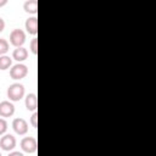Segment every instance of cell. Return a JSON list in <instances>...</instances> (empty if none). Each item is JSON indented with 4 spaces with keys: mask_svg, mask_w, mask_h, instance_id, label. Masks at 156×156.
<instances>
[{
    "mask_svg": "<svg viewBox=\"0 0 156 156\" xmlns=\"http://www.w3.org/2000/svg\"><path fill=\"white\" fill-rule=\"evenodd\" d=\"M7 156H24L22 152H20V151H12V152H10Z\"/></svg>",
    "mask_w": 156,
    "mask_h": 156,
    "instance_id": "17",
    "label": "cell"
},
{
    "mask_svg": "<svg viewBox=\"0 0 156 156\" xmlns=\"http://www.w3.org/2000/svg\"><path fill=\"white\" fill-rule=\"evenodd\" d=\"M12 129L18 135H24L28 132V123L23 118H15L12 122Z\"/></svg>",
    "mask_w": 156,
    "mask_h": 156,
    "instance_id": "6",
    "label": "cell"
},
{
    "mask_svg": "<svg viewBox=\"0 0 156 156\" xmlns=\"http://www.w3.org/2000/svg\"><path fill=\"white\" fill-rule=\"evenodd\" d=\"M4 29H5V21L0 17V33H1Z\"/></svg>",
    "mask_w": 156,
    "mask_h": 156,
    "instance_id": "18",
    "label": "cell"
},
{
    "mask_svg": "<svg viewBox=\"0 0 156 156\" xmlns=\"http://www.w3.org/2000/svg\"><path fill=\"white\" fill-rule=\"evenodd\" d=\"M28 74V67L23 63H17L15 66H12V68L10 69V77L15 80H20L26 78Z\"/></svg>",
    "mask_w": 156,
    "mask_h": 156,
    "instance_id": "3",
    "label": "cell"
},
{
    "mask_svg": "<svg viewBox=\"0 0 156 156\" xmlns=\"http://www.w3.org/2000/svg\"><path fill=\"white\" fill-rule=\"evenodd\" d=\"M7 130V122L5 118H0V135L5 134Z\"/></svg>",
    "mask_w": 156,
    "mask_h": 156,
    "instance_id": "15",
    "label": "cell"
},
{
    "mask_svg": "<svg viewBox=\"0 0 156 156\" xmlns=\"http://www.w3.org/2000/svg\"><path fill=\"white\" fill-rule=\"evenodd\" d=\"M23 10L27 13H32V15H37L38 12V1L37 0H28L23 4Z\"/></svg>",
    "mask_w": 156,
    "mask_h": 156,
    "instance_id": "11",
    "label": "cell"
},
{
    "mask_svg": "<svg viewBox=\"0 0 156 156\" xmlns=\"http://www.w3.org/2000/svg\"><path fill=\"white\" fill-rule=\"evenodd\" d=\"M24 105H26V108L28 111H37V107H38V98H37V94L34 93H30L26 96V100H24Z\"/></svg>",
    "mask_w": 156,
    "mask_h": 156,
    "instance_id": "9",
    "label": "cell"
},
{
    "mask_svg": "<svg viewBox=\"0 0 156 156\" xmlns=\"http://www.w3.org/2000/svg\"><path fill=\"white\" fill-rule=\"evenodd\" d=\"M30 124H32L33 128H37L38 127V113L37 112H34L33 116L30 117Z\"/></svg>",
    "mask_w": 156,
    "mask_h": 156,
    "instance_id": "16",
    "label": "cell"
},
{
    "mask_svg": "<svg viewBox=\"0 0 156 156\" xmlns=\"http://www.w3.org/2000/svg\"><path fill=\"white\" fill-rule=\"evenodd\" d=\"M7 4V0H0V7H2V6H5Z\"/></svg>",
    "mask_w": 156,
    "mask_h": 156,
    "instance_id": "19",
    "label": "cell"
},
{
    "mask_svg": "<svg viewBox=\"0 0 156 156\" xmlns=\"http://www.w3.org/2000/svg\"><path fill=\"white\" fill-rule=\"evenodd\" d=\"M0 147L4 151H12L16 147V138L11 134H5L0 139Z\"/></svg>",
    "mask_w": 156,
    "mask_h": 156,
    "instance_id": "5",
    "label": "cell"
},
{
    "mask_svg": "<svg viewBox=\"0 0 156 156\" xmlns=\"http://www.w3.org/2000/svg\"><path fill=\"white\" fill-rule=\"evenodd\" d=\"M29 49H30L33 55H38V38L37 37L32 39V41L29 44Z\"/></svg>",
    "mask_w": 156,
    "mask_h": 156,
    "instance_id": "14",
    "label": "cell"
},
{
    "mask_svg": "<svg viewBox=\"0 0 156 156\" xmlns=\"http://www.w3.org/2000/svg\"><path fill=\"white\" fill-rule=\"evenodd\" d=\"M12 65V58L10 56H6V55H2L0 56V71H6L11 67Z\"/></svg>",
    "mask_w": 156,
    "mask_h": 156,
    "instance_id": "12",
    "label": "cell"
},
{
    "mask_svg": "<svg viewBox=\"0 0 156 156\" xmlns=\"http://www.w3.org/2000/svg\"><path fill=\"white\" fill-rule=\"evenodd\" d=\"M24 27H26V29L29 34L37 35L38 34V18L35 16L27 18V21L24 23Z\"/></svg>",
    "mask_w": 156,
    "mask_h": 156,
    "instance_id": "8",
    "label": "cell"
},
{
    "mask_svg": "<svg viewBox=\"0 0 156 156\" xmlns=\"http://www.w3.org/2000/svg\"><path fill=\"white\" fill-rule=\"evenodd\" d=\"M9 48H10L9 41L6 39H4V38H0V56L5 55L9 51Z\"/></svg>",
    "mask_w": 156,
    "mask_h": 156,
    "instance_id": "13",
    "label": "cell"
},
{
    "mask_svg": "<svg viewBox=\"0 0 156 156\" xmlns=\"http://www.w3.org/2000/svg\"><path fill=\"white\" fill-rule=\"evenodd\" d=\"M21 149L23 152L34 154L38 150V143L33 136H26L21 140Z\"/></svg>",
    "mask_w": 156,
    "mask_h": 156,
    "instance_id": "4",
    "label": "cell"
},
{
    "mask_svg": "<svg viewBox=\"0 0 156 156\" xmlns=\"http://www.w3.org/2000/svg\"><path fill=\"white\" fill-rule=\"evenodd\" d=\"M0 156H1V154H0Z\"/></svg>",
    "mask_w": 156,
    "mask_h": 156,
    "instance_id": "20",
    "label": "cell"
},
{
    "mask_svg": "<svg viewBox=\"0 0 156 156\" xmlns=\"http://www.w3.org/2000/svg\"><path fill=\"white\" fill-rule=\"evenodd\" d=\"M27 57H28V50H27L26 48H23V46L16 48V49L13 50V52H12V58L16 60V61L20 62V63H21L22 61H24Z\"/></svg>",
    "mask_w": 156,
    "mask_h": 156,
    "instance_id": "10",
    "label": "cell"
},
{
    "mask_svg": "<svg viewBox=\"0 0 156 156\" xmlns=\"http://www.w3.org/2000/svg\"><path fill=\"white\" fill-rule=\"evenodd\" d=\"M13 113H15V106L12 102L6 101V100L0 102V117L7 118V117L13 116Z\"/></svg>",
    "mask_w": 156,
    "mask_h": 156,
    "instance_id": "7",
    "label": "cell"
},
{
    "mask_svg": "<svg viewBox=\"0 0 156 156\" xmlns=\"http://www.w3.org/2000/svg\"><path fill=\"white\" fill-rule=\"evenodd\" d=\"M24 41H26V33L22 29L16 28L10 33V43L15 48H21L24 44Z\"/></svg>",
    "mask_w": 156,
    "mask_h": 156,
    "instance_id": "2",
    "label": "cell"
},
{
    "mask_svg": "<svg viewBox=\"0 0 156 156\" xmlns=\"http://www.w3.org/2000/svg\"><path fill=\"white\" fill-rule=\"evenodd\" d=\"M6 94L10 101H20L24 96V85L21 83H13L7 88Z\"/></svg>",
    "mask_w": 156,
    "mask_h": 156,
    "instance_id": "1",
    "label": "cell"
}]
</instances>
